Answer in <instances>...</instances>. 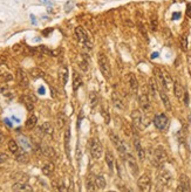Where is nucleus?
<instances>
[{
    "instance_id": "obj_1",
    "label": "nucleus",
    "mask_w": 191,
    "mask_h": 192,
    "mask_svg": "<svg viewBox=\"0 0 191 192\" xmlns=\"http://www.w3.org/2000/svg\"><path fill=\"white\" fill-rule=\"evenodd\" d=\"M98 68L102 73V75L104 76V79L109 80L111 77L110 63H109V60L107 59L104 54H98Z\"/></svg>"
},
{
    "instance_id": "obj_2",
    "label": "nucleus",
    "mask_w": 191,
    "mask_h": 192,
    "mask_svg": "<svg viewBox=\"0 0 191 192\" xmlns=\"http://www.w3.org/2000/svg\"><path fill=\"white\" fill-rule=\"evenodd\" d=\"M75 35H76V38H77V40L80 41L81 44L85 46L86 48L92 49L93 44H92L90 39H89L88 33L86 32V29L83 28V27H81V26L76 27V28H75Z\"/></svg>"
},
{
    "instance_id": "obj_3",
    "label": "nucleus",
    "mask_w": 191,
    "mask_h": 192,
    "mask_svg": "<svg viewBox=\"0 0 191 192\" xmlns=\"http://www.w3.org/2000/svg\"><path fill=\"white\" fill-rule=\"evenodd\" d=\"M165 161H167V153H165L164 149L162 147L156 148L155 152H154V155H152V158H151L152 164H154L156 168H162Z\"/></svg>"
},
{
    "instance_id": "obj_4",
    "label": "nucleus",
    "mask_w": 191,
    "mask_h": 192,
    "mask_svg": "<svg viewBox=\"0 0 191 192\" xmlns=\"http://www.w3.org/2000/svg\"><path fill=\"white\" fill-rule=\"evenodd\" d=\"M89 150H90V155H92L93 158H95V159H100V158L102 157L103 147H102V144L100 143L98 139L93 138L92 141H90Z\"/></svg>"
},
{
    "instance_id": "obj_5",
    "label": "nucleus",
    "mask_w": 191,
    "mask_h": 192,
    "mask_svg": "<svg viewBox=\"0 0 191 192\" xmlns=\"http://www.w3.org/2000/svg\"><path fill=\"white\" fill-rule=\"evenodd\" d=\"M109 137H110L113 144H114L115 148L117 149V151H120L121 155L125 156V153L128 152V149H127V147H125V144L121 141L120 137H119L117 135L114 134V132H111V131H109Z\"/></svg>"
},
{
    "instance_id": "obj_6",
    "label": "nucleus",
    "mask_w": 191,
    "mask_h": 192,
    "mask_svg": "<svg viewBox=\"0 0 191 192\" xmlns=\"http://www.w3.org/2000/svg\"><path fill=\"white\" fill-rule=\"evenodd\" d=\"M154 124L158 130H164L168 127V117L165 114H157L154 117Z\"/></svg>"
},
{
    "instance_id": "obj_7",
    "label": "nucleus",
    "mask_w": 191,
    "mask_h": 192,
    "mask_svg": "<svg viewBox=\"0 0 191 192\" xmlns=\"http://www.w3.org/2000/svg\"><path fill=\"white\" fill-rule=\"evenodd\" d=\"M137 185H138V189H140L141 191H143V192L149 191V190H150V186H151L150 177H149L148 174H142V176L138 178Z\"/></svg>"
},
{
    "instance_id": "obj_8",
    "label": "nucleus",
    "mask_w": 191,
    "mask_h": 192,
    "mask_svg": "<svg viewBox=\"0 0 191 192\" xmlns=\"http://www.w3.org/2000/svg\"><path fill=\"white\" fill-rule=\"evenodd\" d=\"M125 158H127L128 168L130 169L131 174H133L134 176H137V174H138V166H137V163H136L135 157H134L130 152H127V153H125Z\"/></svg>"
},
{
    "instance_id": "obj_9",
    "label": "nucleus",
    "mask_w": 191,
    "mask_h": 192,
    "mask_svg": "<svg viewBox=\"0 0 191 192\" xmlns=\"http://www.w3.org/2000/svg\"><path fill=\"white\" fill-rule=\"evenodd\" d=\"M131 117H133V124H134V128H136V129H141L142 127H146V123H144V118L143 116L141 115V112L140 110H135V112L131 114Z\"/></svg>"
},
{
    "instance_id": "obj_10",
    "label": "nucleus",
    "mask_w": 191,
    "mask_h": 192,
    "mask_svg": "<svg viewBox=\"0 0 191 192\" xmlns=\"http://www.w3.org/2000/svg\"><path fill=\"white\" fill-rule=\"evenodd\" d=\"M190 190H191L190 180H189V178H188V176L182 174V176L179 177V184H178V188L176 189V191L188 192V191H190Z\"/></svg>"
},
{
    "instance_id": "obj_11",
    "label": "nucleus",
    "mask_w": 191,
    "mask_h": 192,
    "mask_svg": "<svg viewBox=\"0 0 191 192\" xmlns=\"http://www.w3.org/2000/svg\"><path fill=\"white\" fill-rule=\"evenodd\" d=\"M17 80H18V83L20 85V87H22V88H27L28 85H29L28 76H27V74L22 69H18L17 70Z\"/></svg>"
},
{
    "instance_id": "obj_12",
    "label": "nucleus",
    "mask_w": 191,
    "mask_h": 192,
    "mask_svg": "<svg viewBox=\"0 0 191 192\" xmlns=\"http://www.w3.org/2000/svg\"><path fill=\"white\" fill-rule=\"evenodd\" d=\"M154 74H155L157 83L162 87V89L168 90V87H167V83H165V79H164V74H163V72L161 70L160 68H155V69H154Z\"/></svg>"
},
{
    "instance_id": "obj_13",
    "label": "nucleus",
    "mask_w": 191,
    "mask_h": 192,
    "mask_svg": "<svg viewBox=\"0 0 191 192\" xmlns=\"http://www.w3.org/2000/svg\"><path fill=\"white\" fill-rule=\"evenodd\" d=\"M111 101H113V104H114V107L116 109H119V110H125V102L122 101V98L120 97V95L117 94L116 91H113V94H111Z\"/></svg>"
},
{
    "instance_id": "obj_14",
    "label": "nucleus",
    "mask_w": 191,
    "mask_h": 192,
    "mask_svg": "<svg viewBox=\"0 0 191 192\" xmlns=\"http://www.w3.org/2000/svg\"><path fill=\"white\" fill-rule=\"evenodd\" d=\"M134 147H135V150L137 152V156H138V159L140 161H143L144 158H146V151H144V149L142 148L141 145V142H140V139L138 137H134Z\"/></svg>"
},
{
    "instance_id": "obj_15",
    "label": "nucleus",
    "mask_w": 191,
    "mask_h": 192,
    "mask_svg": "<svg viewBox=\"0 0 191 192\" xmlns=\"http://www.w3.org/2000/svg\"><path fill=\"white\" fill-rule=\"evenodd\" d=\"M138 101H140V106H141V109H142L143 112H148L149 110H150V102H149V98H148L147 94L140 95Z\"/></svg>"
},
{
    "instance_id": "obj_16",
    "label": "nucleus",
    "mask_w": 191,
    "mask_h": 192,
    "mask_svg": "<svg viewBox=\"0 0 191 192\" xmlns=\"http://www.w3.org/2000/svg\"><path fill=\"white\" fill-rule=\"evenodd\" d=\"M128 83H129V88L131 90V93H133V94H136L138 90V82H137V79H136L135 74H133V73L129 74Z\"/></svg>"
},
{
    "instance_id": "obj_17",
    "label": "nucleus",
    "mask_w": 191,
    "mask_h": 192,
    "mask_svg": "<svg viewBox=\"0 0 191 192\" xmlns=\"http://www.w3.org/2000/svg\"><path fill=\"white\" fill-rule=\"evenodd\" d=\"M158 182H160V184L161 185H163V186L169 185L170 182H171V174H170L168 171L163 170V171L158 174Z\"/></svg>"
},
{
    "instance_id": "obj_18",
    "label": "nucleus",
    "mask_w": 191,
    "mask_h": 192,
    "mask_svg": "<svg viewBox=\"0 0 191 192\" xmlns=\"http://www.w3.org/2000/svg\"><path fill=\"white\" fill-rule=\"evenodd\" d=\"M15 156V161L21 163V164H26L29 161V157H28V153H27L25 150H19L17 153H14Z\"/></svg>"
},
{
    "instance_id": "obj_19",
    "label": "nucleus",
    "mask_w": 191,
    "mask_h": 192,
    "mask_svg": "<svg viewBox=\"0 0 191 192\" xmlns=\"http://www.w3.org/2000/svg\"><path fill=\"white\" fill-rule=\"evenodd\" d=\"M160 96H161V100H162V102H163V106L165 107V109L168 110V112H171V103H170V100H169V96L167 95L164 89H161L160 90Z\"/></svg>"
},
{
    "instance_id": "obj_20",
    "label": "nucleus",
    "mask_w": 191,
    "mask_h": 192,
    "mask_svg": "<svg viewBox=\"0 0 191 192\" xmlns=\"http://www.w3.org/2000/svg\"><path fill=\"white\" fill-rule=\"evenodd\" d=\"M12 190H13V191H26V192L33 191L32 186H29V185L26 183H15L13 186H12Z\"/></svg>"
},
{
    "instance_id": "obj_21",
    "label": "nucleus",
    "mask_w": 191,
    "mask_h": 192,
    "mask_svg": "<svg viewBox=\"0 0 191 192\" xmlns=\"http://www.w3.org/2000/svg\"><path fill=\"white\" fill-rule=\"evenodd\" d=\"M148 87H149V93L151 94V96L156 98V95H157V81H155V79H152V77L149 79Z\"/></svg>"
},
{
    "instance_id": "obj_22",
    "label": "nucleus",
    "mask_w": 191,
    "mask_h": 192,
    "mask_svg": "<svg viewBox=\"0 0 191 192\" xmlns=\"http://www.w3.org/2000/svg\"><path fill=\"white\" fill-rule=\"evenodd\" d=\"M173 94L177 98H182L183 95H184V89H183V87L178 81L173 82Z\"/></svg>"
},
{
    "instance_id": "obj_23",
    "label": "nucleus",
    "mask_w": 191,
    "mask_h": 192,
    "mask_svg": "<svg viewBox=\"0 0 191 192\" xmlns=\"http://www.w3.org/2000/svg\"><path fill=\"white\" fill-rule=\"evenodd\" d=\"M22 102H24V104H25V107H26V109L28 110V112H32L33 109H34V102H33V98L31 97V96H27V95H25V96H22Z\"/></svg>"
},
{
    "instance_id": "obj_24",
    "label": "nucleus",
    "mask_w": 191,
    "mask_h": 192,
    "mask_svg": "<svg viewBox=\"0 0 191 192\" xmlns=\"http://www.w3.org/2000/svg\"><path fill=\"white\" fill-rule=\"evenodd\" d=\"M82 85V80H81V76L77 74L76 72L73 73V90L76 91L79 89V87H81Z\"/></svg>"
},
{
    "instance_id": "obj_25",
    "label": "nucleus",
    "mask_w": 191,
    "mask_h": 192,
    "mask_svg": "<svg viewBox=\"0 0 191 192\" xmlns=\"http://www.w3.org/2000/svg\"><path fill=\"white\" fill-rule=\"evenodd\" d=\"M96 185H95V179H93V176L92 174H89L87 179H86V188H87V191H95V190H98V189L95 188Z\"/></svg>"
},
{
    "instance_id": "obj_26",
    "label": "nucleus",
    "mask_w": 191,
    "mask_h": 192,
    "mask_svg": "<svg viewBox=\"0 0 191 192\" xmlns=\"http://www.w3.org/2000/svg\"><path fill=\"white\" fill-rule=\"evenodd\" d=\"M106 163L108 168H109V170L113 171V169H114V155H113L111 151L106 152Z\"/></svg>"
},
{
    "instance_id": "obj_27",
    "label": "nucleus",
    "mask_w": 191,
    "mask_h": 192,
    "mask_svg": "<svg viewBox=\"0 0 191 192\" xmlns=\"http://www.w3.org/2000/svg\"><path fill=\"white\" fill-rule=\"evenodd\" d=\"M69 141H71V129L67 128L66 131H65V149H66L68 157H69Z\"/></svg>"
},
{
    "instance_id": "obj_28",
    "label": "nucleus",
    "mask_w": 191,
    "mask_h": 192,
    "mask_svg": "<svg viewBox=\"0 0 191 192\" xmlns=\"http://www.w3.org/2000/svg\"><path fill=\"white\" fill-rule=\"evenodd\" d=\"M95 185H96V189H98V190H103L107 185L104 177H103V176H98V177L95 178Z\"/></svg>"
},
{
    "instance_id": "obj_29",
    "label": "nucleus",
    "mask_w": 191,
    "mask_h": 192,
    "mask_svg": "<svg viewBox=\"0 0 191 192\" xmlns=\"http://www.w3.org/2000/svg\"><path fill=\"white\" fill-rule=\"evenodd\" d=\"M36 122H38V118H36L35 115H31V116L28 117L26 121V128L27 129L32 130L36 125Z\"/></svg>"
},
{
    "instance_id": "obj_30",
    "label": "nucleus",
    "mask_w": 191,
    "mask_h": 192,
    "mask_svg": "<svg viewBox=\"0 0 191 192\" xmlns=\"http://www.w3.org/2000/svg\"><path fill=\"white\" fill-rule=\"evenodd\" d=\"M40 130L44 132V134L47 135H53V127L49 122H45L44 124L40 127Z\"/></svg>"
},
{
    "instance_id": "obj_31",
    "label": "nucleus",
    "mask_w": 191,
    "mask_h": 192,
    "mask_svg": "<svg viewBox=\"0 0 191 192\" xmlns=\"http://www.w3.org/2000/svg\"><path fill=\"white\" fill-rule=\"evenodd\" d=\"M53 171H54V165L52 163H47L42 168V174H46V176H50V174H53Z\"/></svg>"
},
{
    "instance_id": "obj_32",
    "label": "nucleus",
    "mask_w": 191,
    "mask_h": 192,
    "mask_svg": "<svg viewBox=\"0 0 191 192\" xmlns=\"http://www.w3.org/2000/svg\"><path fill=\"white\" fill-rule=\"evenodd\" d=\"M8 149H9V151L12 152V153H17V152L20 150V149H19L18 143H17L14 139H11V141L8 142Z\"/></svg>"
},
{
    "instance_id": "obj_33",
    "label": "nucleus",
    "mask_w": 191,
    "mask_h": 192,
    "mask_svg": "<svg viewBox=\"0 0 191 192\" xmlns=\"http://www.w3.org/2000/svg\"><path fill=\"white\" fill-rule=\"evenodd\" d=\"M31 75L34 79H39V77H44L45 73L41 69H39V68H33V69H31Z\"/></svg>"
},
{
    "instance_id": "obj_34",
    "label": "nucleus",
    "mask_w": 191,
    "mask_h": 192,
    "mask_svg": "<svg viewBox=\"0 0 191 192\" xmlns=\"http://www.w3.org/2000/svg\"><path fill=\"white\" fill-rule=\"evenodd\" d=\"M19 142L21 144L22 149H25V150H28V149H31L32 148L31 143L28 142V139H27L26 137H20V138H19Z\"/></svg>"
},
{
    "instance_id": "obj_35",
    "label": "nucleus",
    "mask_w": 191,
    "mask_h": 192,
    "mask_svg": "<svg viewBox=\"0 0 191 192\" xmlns=\"http://www.w3.org/2000/svg\"><path fill=\"white\" fill-rule=\"evenodd\" d=\"M67 80H68V69H67V67H63L61 69V81H62L63 86L67 83Z\"/></svg>"
},
{
    "instance_id": "obj_36",
    "label": "nucleus",
    "mask_w": 191,
    "mask_h": 192,
    "mask_svg": "<svg viewBox=\"0 0 191 192\" xmlns=\"http://www.w3.org/2000/svg\"><path fill=\"white\" fill-rule=\"evenodd\" d=\"M150 27L152 31H156L157 27H158V21H157V17L156 15H152L150 18Z\"/></svg>"
},
{
    "instance_id": "obj_37",
    "label": "nucleus",
    "mask_w": 191,
    "mask_h": 192,
    "mask_svg": "<svg viewBox=\"0 0 191 192\" xmlns=\"http://www.w3.org/2000/svg\"><path fill=\"white\" fill-rule=\"evenodd\" d=\"M58 127L59 128H62L63 125H65V123H66V117H65V115L63 114H59L58 116Z\"/></svg>"
},
{
    "instance_id": "obj_38",
    "label": "nucleus",
    "mask_w": 191,
    "mask_h": 192,
    "mask_svg": "<svg viewBox=\"0 0 191 192\" xmlns=\"http://www.w3.org/2000/svg\"><path fill=\"white\" fill-rule=\"evenodd\" d=\"M181 46H182V49L184 52L188 50V36L187 35L181 36Z\"/></svg>"
},
{
    "instance_id": "obj_39",
    "label": "nucleus",
    "mask_w": 191,
    "mask_h": 192,
    "mask_svg": "<svg viewBox=\"0 0 191 192\" xmlns=\"http://www.w3.org/2000/svg\"><path fill=\"white\" fill-rule=\"evenodd\" d=\"M90 102H92V107H95L96 106V103H98V95H96V93L95 91H93V93H90Z\"/></svg>"
},
{
    "instance_id": "obj_40",
    "label": "nucleus",
    "mask_w": 191,
    "mask_h": 192,
    "mask_svg": "<svg viewBox=\"0 0 191 192\" xmlns=\"http://www.w3.org/2000/svg\"><path fill=\"white\" fill-rule=\"evenodd\" d=\"M137 26H138V31L141 32V34L143 35V38H144V39H148V34H147V31H146V27H144V25L141 23H138Z\"/></svg>"
},
{
    "instance_id": "obj_41",
    "label": "nucleus",
    "mask_w": 191,
    "mask_h": 192,
    "mask_svg": "<svg viewBox=\"0 0 191 192\" xmlns=\"http://www.w3.org/2000/svg\"><path fill=\"white\" fill-rule=\"evenodd\" d=\"M74 6H75L74 1H67L66 5H65V11L66 12H71L72 9L74 8Z\"/></svg>"
},
{
    "instance_id": "obj_42",
    "label": "nucleus",
    "mask_w": 191,
    "mask_h": 192,
    "mask_svg": "<svg viewBox=\"0 0 191 192\" xmlns=\"http://www.w3.org/2000/svg\"><path fill=\"white\" fill-rule=\"evenodd\" d=\"M22 46H20V45H14L13 46V52L15 54H20V53H22Z\"/></svg>"
},
{
    "instance_id": "obj_43",
    "label": "nucleus",
    "mask_w": 191,
    "mask_h": 192,
    "mask_svg": "<svg viewBox=\"0 0 191 192\" xmlns=\"http://www.w3.org/2000/svg\"><path fill=\"white\" fill-rule=\"evenodd\" d=\"M7 159H8L7 153H0V164H1V163H5V162H7Z\"/></svg>"
},
{
    "instance_id": "obj_44",
    "label": "nucleus",
    "mask_w": 191,
    "mask_h": 192,
    "mask_svg": "<svg viewBox=\"0 0 191 192\" xmlns=\"http://www.w3.org/2000/svg\"><path fill=\"white\" fill-rule=\"evenodd\" d=\"M182 17V13L181 12H173L172 13V20H179Z\"/></svg>"
},
{
    "instance_id": "obj_45",
    "label": "nucleus",
    "mask_w": 191,
    "mask_h": 192,
    "mask_svg": "<svg viewBox=\"0 0 191 192\" xmlns=\"http://www.w3.org/2000/svg\"><path fill=\"white\" fill-rule=\"evenodd\" d=\"M187 17L191 19V4L187 5Z\"/></svg>"
},
{
    "instance_id": "obj_46",
    "label": "nucleus",
    "mask_w": 191,
    "mask_h": 192,
    "mask_svg": "<svg viewBox=\"0 0 191 192\" xmlns=\"http://www.w3.org/2000/svg\"><path fill=\"white\" fill-rule=\"evenodd\" d=\"M184 103H185V106L189 104V95H188V91H184Z\"/></svg>"
},
{
    "instance_id": "obj_47",
    "label": "nucleus",
    "mask_w": 191,
    "mask_h": 192,
    "mask_svg": "<svg viewBox=\"0 0 191 192\" xmlns=\"http://www.w3.org/2000/svg\"><path fill=\"white\" fill-rule=\"evenodd\" d=\"M4 122H5V124L7 125V127H9V128H12V127H13V124H12V122L9 121V118H5Z\"/></svg>"
},
{
    "instance_id": "obj_48",
    "label": "nucleus",
    "mask_w": 191,
    "mask_h": 192,
    "mask_svg": "<svg viewBox=\"0 0 191 192\" xmlns=\"http://www.w3.org/2000/svg\"><path fill=\"white\" fill-rule=\"evenodd\" d=\"M45 91H46V89H45L44 86L39 87V89H38V93H39V94H40V95H44V94H45Z\"/></svg>"
},
{
    "instance_id": "obj_49",
    "label": "nucleus",
    "mask_w": 191,
    "mask_h": 192,
    "mask_svg": "<svg viewBox=\"0 0 191 192\" xmlns=\"http://www.w3.org/2000/svg\"><path fill=\"white\" fill-rule=\"evenodd\" d=\"M41 4H45V5H53V1H50V0H40Z\"/></svg>"
},
{
    "instance_id": "obj_50",
    "label": "nucleus",
    "mask_w": 191,
    "mask_h": 192,
    "mask_svg": "<svg viewBox=\"0 0 191 192\" xmlns=\"http://www.w3.org/2000/svg\"><path fill=\"white\" fill-rule=\"evenodd\" d=\"M158 55H160V54H158V52H154V53L151 54V56H150V58L152 59V60H154V59L158 58Z\"/></svg>"
},
{
    "instance_id": "obj_51",
    "label": "nucleus",
    "mask_w": 191,
    "mask_h": 192,
    "mask_svg": "<svg viewBox=\"0 0 191 192\" xmlns=\"http://www.w3.org/2000/svg\"><path fill=\"white\" fill-rule=\"evenodd\" d=\"M31 20H32V23H34V25H36V20H35V17L33 15V14H31Z\"/></svg>"
},
{
    "instance_id": "obj_52",
    "label": "nucleus",
    "mask_w": 191,
    "mask_h": 192,
    "mask_svg": "<svg viewBox=\"0 0 191 192\" xmlns=\"http://www.w3.org/2000/svg\"><path fill=\"white\" fill-rule=\"evenodd\" d=\"M4 139H5L4 135H3V134H1V132H0V143H3V142H4Z\"/></svg>"
},
{
    "instance_id": "obj_53",
    "label": "nucleus",
    "mask_w": 191,
    "mask_h": 192,
    "mask_svg": "<svg viewBox=\"0 0 191 192\" xmlns=\"http://www.w3.org/2000/svg\"><path fill=\"white\" fill-rule=\"evenodd\" d=\"M12 120H13L14 122H17V123H19V122H20V120H19L18 117H15V116H12Z\"/></svg>"
},
{
    "instance_id": "obj_54",
    "label": "nucleus",
    "mask_w": 191,
    "mask_h": 192,
    "mask_svg": "<svg viewBox=\"0 0 191 192\" xmlns=\"http://www.w3.org/2000/svg\"><path fill=\"white\" fill-rule=\"evenodd\" d=\"M50 31H52V29H47V31H45V32H44V34H45V35H47V34H48V33H49Z\"/></svg>"
}]
</instances>
